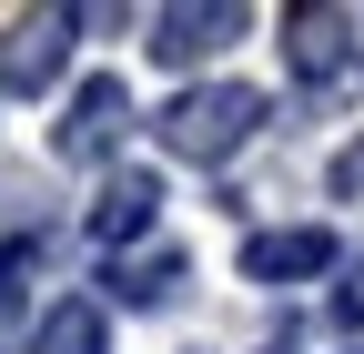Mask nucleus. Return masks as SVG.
Wrapping results in <instances>:
<instances>
[{
	"instance_id": "8",
	"label": "nucleus",
	"mask_w": 364,
	"mask_h": 354,
	"mask_svg": "<svg viewBox=\"0 0 364 354\" xmlns=\"http://www.w3.org/2000/svg\"><path fill=\"white\" fill-rule=\"evenodd\" d=\"M182 284H193V263L162 253V243H152V253H112V294H122V304H142V314H162Z\"/></svg>"
},
{
	"instance_id": "10",
	"label": "nucleus",
	"mask_w": 364,
	"mask_h": 354,
	"mask_svg": "<svg viewBox=\"0 0 364 354\" xmlns=\"http://www.w3.org/2000/svg\"><path fill=\"white\" fill-rule=\"evenodd\" d=\"M334 314H344V324H364V284H344V304H334Z\"/></svg>"
},
{
	"instance_id": "6",
	"label": "nucleus",
	"mask_w": 364,
	"mask_h": 354,
	"mask_svg": "<svg viewBox=\"0 0 364 354\" xmlns=\"http://www.w3.org/2000/svg\"><path fill=\"white\" fill-rule=\"evenodd\" d=\"M284 61H294L304 92H324V81L354 61V21H344V11H324V0H314V11H284Z\"/></svg>"
},
{
	"instance_id": "9",
	"label": "nucleus",
	"mask_w": 364,
	"mask_h": 354,
	"mask_svg": "<svg viewBox=\"0 0 364 354\" xmlns=\"http://www.w3.org/2000/svg\"><path fill=\"white\" fill-rule=\"evenodd\" d=\"M102 334H112V324H102V304H91V294H61L51 314L31 324V354H102Z\"/></svg>"
},
{
	"instance_id": "1",
	"label": "nucleus",
	"mask_w": 364,
	"mask_h": 354,
	"mask_svg": "<svg viewBox=\"0 0 364 354\" xmlns=\"http://www.w3.org/2000/svg\"><path fill=\"white\" fill-rule=\"evenodd\" d=\"M253 132H263V92L253 81H193V92H172L152 112V142L172 162H233Z\"/></svg>"
},
{
	"instance_id": "2",
	"label": "nucleus",
	"mask_w": 364,
	"mask_h": 354,
	"mask_svg": "<svg viewBox=\"0 0 364 354\" xmlns=\"http://www.w3.org/2000/svg\"><path fill=\"white\" fill-rule=\"evenodd\" d=\"M71 31H81V11H21L11 31H0V92H51L61 81V61H71Z\"/></svg>"
},
{
	"instance_id": "5",
	"label": "nucleus",
	"mask_w": 364,
	"mask_h": 354,
	"mask_svg": "<svg viewBox=\"0 0 364 354\" xmlns=\"http://www.w3.org/2000/svg\"><path fill=\"white\" fill-rule=\"evenodd\" d=\"M314 274H334V233H324V223L243 233V284H314Z\"/></svg>"
},
{
	"instance_id": "3",
	"label": "nucleus",
	"mask_w": 364,
	"mask_h": 354,
	"mask_svg": "<svg viewBox=\"0 0 364 354\" xmlns=\"http://www.w3.org/2000/svg\"><path fill=\"white\" fill-rule=\"evenodd\" d=\"M243 31H253V11H233V0H172V11H152V41H142V51L162 71H193V61H213L223 41H243Z\"/></svg>"
},
{
	"instance_id": "4",
	"label": "nucleus",
	"mask_w": 364,
	"mask_h": 354,
	"mask_svg": "<svg viewBox=\"0 0 364 354\" xmlns=\"http://www.w3.org/2000/svg\"><path fill=\"white\" fill-rule=\"evenodd\" d=\"M122 132H132V92H122L112 71H91L81 92H71V112H61V132H51V152L61 162H102Z\"/></svg>"
},
{
	"instance_id": "7",
	"label": "nucleus",
	"mask_w": 364,
	"mask_h": 354,
	"mask_svg": "<svg viewBox=\"0 0 364 354\" xmlns=\"http://www.w3.org/2000/svg\"><path fill=\"white\" fill-rule=\"evenodd\" d=\"M81 223H91V243H102V253H132V243L162 223V183H152V172H112L102 203H91Z\"/></svg>"
}]
</instances>
